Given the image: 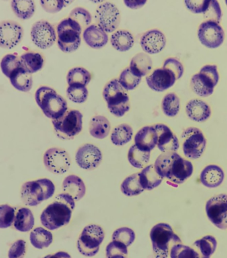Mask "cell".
I'll use <instances>...</instances> for the list:
<instances>
[{"mask_svg":"<svg viewBox=\"0 0 227 258\" xmlns=\"http://www.w3.org/2000/svg\"><path fill=\"white\" fill-rule=\"evenodd\" d=\"M24 36L22 27L17 22L4 21L0 23V47L12 49L22 41Z\"/></svg>","mask_w":227,"mask_h":258,"instance_id":"17","label":"cell"},{"mask_svg":"<svg viewBox=\"0 0 227 258\" xmlns=\"http://www.w3.org/2000/svg\"><path fill=\"white\" fill-rule=\"evenodd\" d=\"M186 113L187 116L192 120L203 122L209 118L211 110L207 103L203 101L192 100L187 103Z\"/></svg>","mask_w":227,"mask_h":258,"instance_id":"25","label":"cell"},{"mask_svg":"<svg viewBox=\"0 0 227 258\" xmlns=\"http://www.w3.org/2000/svg\"><path fill=\"white\" fill-rule=\"evenodd\" d=\"M150 236L156 258H168L172 247L182 243L170 225L164 223L153 227Z\"/></svg>","mask_w":227,"mask_h":258,"instance_id":"4","label":"cell"},{"mask_svg":"<svg viewBox=\"0 0 227 258\" xmlns=\"http://www.w3.org/2000/svg\"><path fill=\"white\" fill-rule=\"evenodd\" d=\"M175 74L166 68L155 70L150 76L146 77V82L150 89L155 92H164L171 88L176 81Z\"/></svg>","mask_w":227,"mask_h":258,"instance_id":"19","label":"cell"},{"mask_svg":"<svg viewBox=\"0 0 227 258\" xmlns=\"http://www.w3.org/2000/svg\"><path fill=\"white\" fill-rule=\"evenodd\" d=\"M226 5H227V1H226Z\"/></svg>","mask_w":227,"mask_h":258,"instance_id":"58","label":"cell"},{"mask_svg":"<svg viewBox=\"0 0 227 258\" xmlns=\"http://www.w3.org/2000/svg\"><path fill=\"white\" fill-rule=\"evenodd\" d=\"M63 191L64 194L71 196L75 202H77L85 195L86 187L82 179L76 175H71L64 180Z\"/></svg>","mask_w":227,"mask_h":258,"instance_id":"26","label":"cell"},{"mask_svg":"<svg viewBox=\"0 0 227 258\" xmlns=\"http://www.w3.org/2000/svg\"><path fill=\"white\" fill-rule=\"evenodd\" d=\"M140 184L144 189L152 190L162 183L163 177L157 173L154 165H150L139 173Z\"/></svg>","mask_w":227,"mask_h":258,"instance_id":"29","label":"cell"},{"mask_svg":"<svg viewBox=\"0 0 227 258\" xmlns=\"http://www.w3.org/2000/svg\"><path fill=\"white\" fill-rule=\"evenodd\" d=\"M208 220L220 230H227V195L219 194L208 200L205 206Z\"/></svg>","mask_w":227,"mask_h":258,"instance_id":"12","label":"cell"},{"mask_svg":"<svg viewBox=\"0 0 227 258\" xmlns=\"http://www.w3.org/2000/svg\"><path fill=\"white\" fill-rule=\"evenodd\" d=\"M181 140L183 153L187 158L196 160L203 155L207 140L201 130L197 127H188L181 134Z\"/></svg>","mask_w":227,"mask_h":258,"instance_id":"11","label":"cell"},{"mask_svg":"<svg viewBox=\"0 0 227 258\" xmlns=\"http://www.w3.org/2000/svg\"><path fill=\"white\" fill-rule=\"evenodd\" d=\"M55 191L54 183L49 179L28 181L22 185L21 196L26 206H36L52 197Z\"/></svg>","mask_w":227,"mask_h":258,"instance_id":"6","label":"cell"},{"mask_svg":"<svg viewBox=\"0 0 227 258\" xmlns=\"http://www.w3.org/2000/svg\"><path fill=\"white\" fill-rule=\"evenodd\" d=\"M14 228L20 232H26L34 226V216L28 208H22L18 210L14 220Z\"/></svg>","mask_w":227,"mask_h":258,"instance_id":"33","label":"cell"},{"mask_svg":"<svg viewBox=\"0 0 227 258\" xmlns=\"http://www.w3.org/2000/svg\"><path fill=\"white\" fill-rule=\"evenodd\" d=\"M110 121L102 115H96L90 121L89 132L90 135L96 139H104L110 133Z\"/></svg>","mask_w":227,"mask_h":258,"instance_id":"30","label":"cell"},{"mask_svg":"<svg viewBox=\"0 0 227 258\" xmlns=\"http://www.w3.org/2000/svg\"><path fill=\"white\" fill-rule=\"evenodd\" d=\"M112 258H127V257H126V256H116V257H113Z\"/></svg>","mask_w":227,"mask_h":258,"instance_id":"57","label":"cell"},{"mask_svg":"<svg viewBox=\"0 0 227 258\" xmlns=\"http://www.w3.org/2000/svg\"><path fill=\"white\" fill-rule=\"evenodd\" d=\"M135 238V232L129 228L118 229L112 234L113 241H120L127 247L130 246L134 242Z\"/></svg>","mask_w":227,"mask_h":258,"instance_id":"47","label":"cell"},{"mask_svg":"<svg viewBox=\"0 0 227 258\" xmlns=\"http://www.w3.org/2000/svg\"><path fill=\"white\" fill-rule=\"evenodd\" d=\"M40 2L41 6L45 11L48 13L55 14L61 11L69 2L57 0V1H41Z\"/></svg>","mask_w":227,"mask_h":258,"instance_id":"53","label":"cell"},{"mask_svg":"<svg viewBox=\"0 0 227 258\" xmlns=\"http://www.w3.org/2000/svg\"><path fill=\"white\" fill-rule=\"evenodd\" d=\"M224 178L223 170L216 165H208L203 169L200 175L202 184L208 188H215L219 186Z\"/></svg>","mask_w":227,"mask_h":258,"instance_id":"24","label":"cell"},{"mask_svg":"<svg viewBox=\"0 0 227 258\" xmlns=\"http://www.w3.org/2000/svg\"><path fill=\"white\" fill-rule=\"evenodd\" d=\"M21 62L23 67L32 74L42 69L44 66V58L40 53L29 51L21 55Z\"/></svg>","mask_w":227,"mask_h":258,"instance_id":"32","label":"cell"},{"mask_svg":"<svg viewBox=\"0 0 227 258\" xmlns=\"http://www.w3.org/2000/svg\"><path fill=\"white\" fill-rule=\"evenodd\" d=\"M162 109L164 114L168 117H174L178 114L180 109V100L174 93L165 96L162 102Z\"/></svg>","mask_w":227,"mask_h":258,"instance_id":"41","label":"cell"},{"mask_svg":"<svg viewBox=\"0 0 227 258\" xmlns=\"http://www.w3.org/2000/svg\"><path fill=\"white\" fill-rule=\"evenodd\" d=\"M31 37L34 44L43 49L52 46L57 40L54 27L45 20L35 23L31 30Z\"/></svg>","mask_w":227,"mask_h":258,"instance_id":"15","label":"cell"},{"mask_svg":"<svg viewBox=\"0 0 227 258\" xmlns=\"http://www.w3.org/2000/svg\"><path fill=\"white\" fill-rule=\"evenodd\" d=\"M75 207V200L71 196L64 193L59 194L55 201L47 206L41 214V224L50 230L66 226L71 220Z\"/></svg>","mask_w":227,"mask_h":258,"instance_id":"2","label":"cell"},{"mask_svg":"<svg viewBox=\"0 0 227 258\" xmlns=\"http://www.w3.org/2000/svg\"><path fill=\"white\" fill-rule=\"evenodd\" d=\"M219 75L215 65L203 66L199 73L196 74L191 80V88L198 96L208 97L212 94L217 85Z\"/></svg>","mask_w":227,"mask_h":258,"instance_id":"8","label":"cell"},{"mask_svg":"<svg viewBox=\"0 0 227 258\" xmlns=\"http://www.w3.org/2000/svg\"><path fill=\"white\" fill-rule=\"evenodd\" d=\"M22 66L20 57L15 54L5 55L2 59L1 63H0L2 72L8 78L14 70Z\"/></svg>","mask_w":227,"mask_h":258,"instance_id":"44","label":"cell"},{"mask_svg":"<svg viewBox=\"0 0 227 258\" xmlns=\"http://www.w3.org/2000/svg\"><path fill=\"white\" fill-rule=\"evenodd\" d=\"M44 258H71V255L65 251H59L55 254L48 255Z\"/></svg>","mask_w":227,"mask_h":258,"instance_id":"56","label":"cell"},{"mask_svg":"<svg viewBox=\"0 0 227 258\" xmlns=\"http://www.w3.org/2000/svg\"><path fill=\"white\" fill-rule=\"evenodd\" d=\"M82 115L79 111L69 109L55 120H52L55 133L61 139L72 140L82 130Z\"/></svg>","mask_w":227,"mask_h":258,"instance_id":"9","label":"cell"},{"mask_svg":"<svg viewBox=\"0 0 227 258\" xmlns=\"http://www.w3.org/2000/svg\"><path fill=\"white\" fill-rule=\"evenodd\" d=\"M82 28L75 20L68 18L57 27V44L62 51L71 53L77 50L81 43Z\"/></svg>","mask_w":227,"mask_h":258,"instance_id":"7","label":"cell"},{"mask_svg":"<svg viewBox=\"0 0 227 258\" xmlns=\"http://www.w3.org/2000/svg\"><path fill=\"white\" fill-rule=\"evenodd\" d=\"M187 9L194 14L205 13L210 4V0L205 1H185Z\"/></svg>","mask_w":227,"mask_h":258,"instance_id":"54","label":"cell"},{"mask_svg":"<svg viewBox=\"0 0 227 258\" xmlns=\"http://www.w3.org/2000/svg\"><path fill=\"white\" fill-rule=\"evenodd\" d=\"M144 189L140 184L139 173H134L124 180L121 185V191L127 196H138Z\"/></svg>","mask_w":227,"mask_h":258,"instance_id":"39","label":"cell"},{"mask_svg":"<svg viewBox=\"0 0 227 258\" xmlns=\"http://www.w3.org/2000/svg\"><path fill=\"white\" fill-rule=\"evenodd\" d=\"M102 96L109 111L115 116L123 117L131 109L129 95L119 83V80L113 79L107 83Z\"/></svg>","mask_w":227,"mask_h":258,"instance_id":"5","label":"cell"},{"mask_svg":"<svg viewBox=\"0 0 227 258\" xmlns=\"http://www.w3.org/2000/svg\"><path fill=\"white\" fill-rule=\"evenodd\" d=\"M12 85L21 92H28L32 90L33 78L23 66L14 70L9 77Z\"/></svg>","mask_w":227,"mask_h":258,"instance_id":"27","label":"cell"},{"mask_svg":"<svg viewBox=\"0 0 227 258\" xmlns=\"http://www.w3.org/2000/svg\"><path fill=\"white\" fill-rule=\"evenodd\" d=\"M111 44L117 51L125 52L130 50L134 44L133 34L127 30H119L112 35Z\"/></svg>","mask_w":227,"mask_h":258,"instance_id":"31","label":"cell"},{"mask_svg":"<svg viewBox=\"0 0 227 258\" xmlns=\"http://www.w3.org/2000/svg\"><path fill=\"white\" fill-rule=\"evenodd\" d=\"M163 68L173 72L177 80L180 79L184 72V68H183L182 63L175 57H170V58L166 59Z\"/></svg>","mask_w":227,"mask_h":258,"instance_id":"51","label":"cell"},{"mask_svg":"<svg viewBox=\"0 0 227 258\" xmlns=\"http://www.w3.org/2000/svg\"><path fill=\"white\" fill-rule=\"evenodd\" d=\"M104 239V232L101 227L97 225L86 226L78 239V251L84 256H94L98 252Z\"/></svg>","mask_w":227,"mask_h":258,"instance_id":"10","label":"cell"},{"mask_svg":"<svg viewBox=\"0 0 227 258\" xmlns=\"http://www.w3.org/2000/svg\"><path fill=\"white\" fill-rule=\"evenodd\" d=\"M193 246L199 253L200 258H210L217 246V241L213 236H206L195 241Z\"/></svg>","mask_w":227,"mask_h":258,"instance_id":"34","label":"cell"},{"mask_svg":"<svg viewBox=\"0 0 227 258\" xmlns=\"http://www.w3.org/2000/svg\"><path fill=\"white\" fill-rule=\"evenodd\" d=\"M141 81L142 78L134 75L130 68H127L122 72L119 79V83L127 91L134 90Z\"/></svg>","mask_w":227,"mask_h":258,"instance_id":"43","label":"cell"},{"mask_svg":"<svg viewBox=\"0 0 227 258\" xmlns=\"http://www.w3.org/2000/svg\"><path fill=\"white\" fill-rule=\"evenodd\" d=\"M69 18L75 20L84 30L89 26L92 22L91 14L87 10L81 7L76 8L72 10Z\"/></svg>","mask_w":227,"mask_h":258,"instance_id":"45","label":"cell"},{"mask_svg":"<svg viewBox=\"0 0 227 258\" xmlns=\"http://www.w3.org/2000/svg\"><path fill=\"white\" fill-rule=\"evenodd\" d=\"M198 38L202 44L208 48H217L224 42V32L217 23L205 21L199 26Z\"/></svg>","mask_w":227,"mask_h":258,"instance_id":"14","label":"cell"},{"mask_svg":"<svg viewBox=\"0 0 227 258\" xmlns=\"http://www.w3.org/2000/svg\"><path fill=\"white\" fill-rule=\"evenodd\" d=\"M30 241L37 249L48 247L53 242V235L43 228H37L30 234Z\"/></svg>","mask_w":227,"mask_h":258,"instance_id":"36","label":"cell"},{"mask_svg":"<svg viewBox=\"0 0 227 258\" xmlns=\"http://www.w3.org/2000/svg\"><path fill=\"white\" fill-rule=\"evenodd\" d=\"M43 162L47 170L56 174L67 172L71 166V159L68 153L60 148H50L45 153Z\"/></svg>","mask_w":227,"mask_h":258,"instance_id":"16","label":"cell"},{"mask_svg":"<svg viewBox=\"0 0 227 258\" xmlns=\"http://www.w3.org/2000/svg\"><path fill=\"white\" fill-rule=\"evenodd\" d=\"M75 158L80 168L91 170L100 165L102 156L100 150L96 146L87 144L78 148Z\"/></svg>","mask_w":227,"mask_h":258,"instance_id":"18","label":"cell"},{"mask_svg":"<svg viewBox=\"0 0 227 258\" xmlns=\"http://www.w3.org/2000/svg\"><path fill=\"white\" fill-rule=\"evenodd\" d=\"M84 42L90 47L100 49L106 45L108 41L107 33L97 25H91L84 30Z\"/></svg>","mask_w":227,"mask_h":258,"instance_id":"23","label":"cell"},{"mask_svg":"<svg viewBox=\"0 0 227 258\" xmlns=\"http://www.w3.org/2000/svg\"><path fill=\"white\" fill-rule=\"evenodd\" d=\"M203 16L206 21H211L219 24L221 20L222 12L218 2L215 0H210L209 6L203 14Z\"/></svg>","mask_w":227,"mask_h":258,"instance_id":"49","label":"cell"},{"mask_svg":"<svg viewBox=\"0 0 227 258\" xmlns=\"http://www.w3.org/2000/svg\"><path fill=\"white\" fill-rule=\"evenodd\" d=\"M15 220V209L9 205L0 206V228L12 226Z\"/></svg>","mask_w":227,"mask_h":258,"instance_id":"48","label":"cell"},{"mask_svg":"<svg viewBox=\"0 0 227 258\" xmlns=\"http://www.w3.org/2000/svg\"><path fill=\"white\" fill-rule=\"evenodd\" d=\"M67 95L68 98L72 102L82 104L87 100L88 91L86 86L75 84L68 87Z\"/></svg>","mask_w":227,"mask_h":258,"instance_id":"42","label":"cell"},{"mask_svg":"<svg viewBox=\"0 0 227 258\" xmlns=\"http://www.w3.org/2000/svg\"><path fill=\"white\" fill-rule=\"evenodd\" d=\"M124 2L128 8L134 10L140 9L146 4L145 0H144V1H140V0L139 1H125Z\"/></svg>","mask_w":227,"mask_h":258,"instance_id":"55","label":"cell"},{"mask_svg":"<svg viewBox=\"0 0 227 258\" xmlns=\"http://www.w3.org/2000/svg\"><path fill=\"white\" fill-rule=\"evenodd\" d=\"M171 258H200L195 249L182 243L175 245L170 250Z\"/></svg>","mask_w":227,"mask_h":258,"instance_id":"46","label":"cell"},{"mask_svg":"<svg viewBox=\"0 0 227 258\" xmlns=\"http://www.w3.org/2000/svg\"><path fill=\"white\" fill-rule=\"evenodd\" d=\"M142 49L149 54L161 52L166 45V38L161 31L151 30L144 33L140 40Z\"/></svg>","mask_w":227,"mask_h":258,"instance_id":"20","label":"cell"},{"mask_svg":"<svg viewBox=\"0 0 227 258\" xmlns=\"http://www.w3.org/2000/svg\"><path fill=\"white\" fill-rule=\"evenodd\" d=\"M26 252V243L20 239L16 241L10 247L8 257L9 258H24Z\"/></svg>","mask_w":227,"mask_h":258,"instance_id":"52","label":"cell"},{"mask_svg":"<svg viewBox=\"0 0 227 258\" xmlns=\"http://www.w3.org/2000/svg\"><path fill=\"white\" fill-rule=\"evenodd\" d=\"M97 26L106 33L117 30L121 22V16L117 6L110 2L102 4L97 8L95 13Z\"/></svg>","mask_w":227,"mask_h":258,"instance_id":"13","label":"cell"},{"mask_svg":"<svg viewBox=\"0 0 227 258\" xmlns=\"http://www.w3.org/2000/svg\"><path fill=\"white\" fill-rule=\"evenodd\" d=\"M12 8L16 16L23 20L30 19L36 11L34 2L30 0H14L12 2Z\"/></svg>","mask_w":227,"mask_h":258,"instance_id":"35","label":"cell"},{"mask_svg":"<svg viewBox=\"0 0 227 258\" xmlns=\"http://www.w3.org/2000/svg\"><path fill=\"white\" fill-rule=\"evenodd\" d=\"M91 78V74L85 68L76 67L70 70L68 72L67 81L69 86L77 84L86 86L90 83Z\"/></svg>","mask_w":227,"mask_h":258,"instance_id":"37","label":"cell"},{"mask_svg":"<svg viewBox=\"0 0 227 258\" xmlns=\"http://www.w3.org/2000/svg\"><path fill=\"white\" fill-rule=\"evenodd\" d=\"M135 146L138 149L144 152H150L158 144V134L154 125L146 126L142 128L135 136Z\"/></svg>","mask_w":227,"mask_h":258,"instance_id":"22","label":"cell"},{"mask_svg":"<svg viewBox=\"0 0 227 258\" xmlns=\"http://www.w3.org/2000/svg\"><path fill=\"white\" fill-rule=\"evenodd\" d=\"M133 136V130L131 125L123 123L115 127L111 134V140L116 146H124L129 143Z\"/></svg>","mask_w":227,"mask_h":258,"instance_id":"38","label":"cell"},{"mask_svg":"<svg viewBox=\"0 0 227 258\" xmlns=\"http://www.w3.org/2000/svg\"><path fill=\"white\" fill-rule=\"evenodd\" d=\"M129 162L136 168H143L149 162L150 152L138 149L135 145L132 146L128 154Z\"/></svg>","mask_w":227,"mask_h":258,"instance_id":"40","label":"cell"},{"mask_svg":"<svg viewBox=\"0 0 227 258\" xmlns=\"http://www.w3.org/2000/svg\"><path fill=\"white\" fill-rule=\"evenodd\" d=\"M35 98L45 116L55 120L68 110L67 101L50 87L41 86L36 91Z\"/></svg>","mask_w":227,"mask_h":258,"instance_id":"3","label":"cell"},{"mask_svg":"<svg viewBox=\"0 0 227 258\" xmlns=\"http://www.w3.org/2000/svg\"><path fill=\"white\" fill-rule=\"evenodd\" d=\"M154 127L158 134V149L163 153L176 152L179 148L178 138L170 127L162 123L154 125Z\"/></svg>","mask_w":227,"mask_h":258,"instance_id":"21","label":"cell"},{"mask_svg":"<svg viewBox=\"0 0 227 258\" xmlns=\"http://www.w3.org/2000/svg\"><path fill=\"white\" fill-rule=\"evenodd\" d=\"M153 61L151 57L146 53H139L133 57L130 64V69L134 75L142 78L151 71Z\"/></svg>","mask_w":227,"mask_h":258,"instance_id":"28","label":"cell"},{"mask_svg":"<svg viewBox=\"0 0 227 258\" xmlns=\"http://www.w3.org/2000/svg\"><path fill=\"white\" fill-rule=\"evenodd\" d=\"M154 168L163 178H167L175 184L184 183L193 172L192 163L174 152L160 155L155 162Z\"/></svg>","mask_w":227,"mask_h":258,"instance_id":"1","label":"cell"},{"mask_svg":"<svg viewBox=\"0 0 227 258\" xmlns=\"http://www.w3.org/2000/svg\"><path fill=\"white\" fill-rule=\"evenodd\" d=\"M127 246L120 241H112L107 245L106 253L107 258L128 255Z\"/></svg>","mask_w":227,"mask_h":258,"instance_id":"50","label":"cell"}]
</instances>
